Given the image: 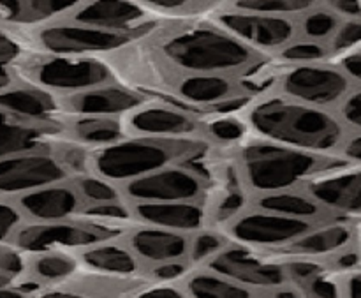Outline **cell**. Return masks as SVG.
I'll list each match as a JSON object with an SVG mask.
<instances>
[{"label": "cell", "mask_w": 361, "mask_h": 298, "mask_svg": "<svg viewBox=\"0 0 361 298\" xmlns=\"http://www.w3.org/2000/svg\"><path fill=\"white\" fill-rule=\"evenodd\" d=\"M242 119L252 138L319 155L338 157L351 133L337 112L314 108L277 94L252 99L242 112Z\"/></svg>", "instance_id": "cell-1"}, {"label": "cell", "mask_w": 361, "mask_h": 298, "mask_svg": "<svg viewBox=\"0 0 361 298\" xmlns=\"http://www.w3.org/2000/svg\"><path fill=\"white\" fill-rule=\"evenodd\" d=\"M229 148L236 180L250 200L257 194L296 189L317 173L349 165L337 155L312 154L252 136Z\"/></svg>", "instance_id": "cell-2"}, {"label": "cell", "mask_w": 361, "mask_h": 298, "mask_svg": "<svg viewBox=\"0 0 361 298\" xmlns=\"http://www.w3.org/2000/svg\"><path fill=\"white\" fill-rule=\"evenodd\" d=\"M161 55L166 64L183 74H233L242 76L252 71L263 53L249 48L210 23L185 25L162 35Z\"/></svg>", "instance_id": "cell-3"}, {"label": "cell", "mask_w": 361, "mask_h": 298, "mask_svg": "<svg viewBox=\"0 0 361 298\" xmlns=\"http://www.w3.org/2000/svg\"><path fill=\"white\" fill-rule=\"evenodd\" d=\"M208 148L204 138L127 136L90 150V173L122 186L176 162H185Z\"/></svg>", "instance_id": "cell-4"}, {"label": "cell", "mask_w": 361, "mask_h": 298, "mask_svg": "<svg viewBox=\"0 0 361 298\" xmlns=\"http://www.w3.org/2000/svg\"><path fill=\"white\" fill-rule=\"evenodd\" d=\"M20 81L44 88L59 97H67L116 80L111 67L97 56L46 55L30 52L20 67Z\"/></svg>", "instance_id": "cell-5"}, {"label": "cell", "mask_w": 361, "mask_h": 298, "mask_svg": "<svg viewBox=\"0 0 361 298\" xmlns=\"http://www.w3.org/2000/svg\"><path fill=\"white\" fill-rule=\"evenodd\" d=\"M355 87L337 62H316L286 67L275 80L271 94L337 112Z\"/></svg>", "instance_id": "cell-6"}, {"label": "cell", "mask_w": 361, "mask_h": 298, "mask_svg": "<svg viewBox=\"0 0 361 298\" xmlns=\"http://www.w3.org/2000/svg\"><path fill=\"white\" fill-rule=\"evenodd\" d=\"M134 37L136 34L102 30L67 18L48 21L28 30L32 49L46 55L95 56L97 53L116 52L130 44Z\"/></svg>", "instance_id": "cell-7"}, {"label": "cell", "mask_w": 361, "mask_h": 298, "mask_svg": "<svg viewBox=\"0 0 361 298\" xmlns=\"http://www.w3.org/2000/svg\"><path fill=\"white\" fill-rule=\"evenodd\" d=\"M123 230L97 225V222L85 221V219L80 217L53 222L25 221L14 232L9 244L25 254L42 253V251L51 249L76 253L83 247L94 246V244L102 242V240L122 235Z\"/></svg>", "instance_id": "cell-8"}, {"label": "cell", "mask_w": 361, "mask_h": 298, "mask_svg": "<svg viewBox=\"0 0 361 298\" xmlns=\"http://www.w3.org/2000/svg\"><path fill=\"white\" fill-rule=\"evenodd\" d=\"M203 267L252 290L256 297H267L271 290L291 282L284 258L236 242L229 244Z\"/></svg>", "instance_id": "cell-9"}, {"label": "cell", "mask_w": 361, "mask_h": 298, "mask_svg": "<svg viewBox=\"0 0 361 298\" xmlns=\"http://www.w3.org/2000/svg\"><path fill=\"white\" fill-rule=\"evenodd\" d=\"M317 225L323 222L288 217L250 205L219 230H222L231 242L281 253L284 247L309 233Z\"/></svg>", "instance_id": "cell-10"}, {"label": "cell", "mask_w": 361, "mask_h": 298, "mask_svg": "<svg viewBox=\"0 0 361 298\" xmlns=\"http://www.w3.org/2000/svg\"><path fill=\"white\" fill-rule=\"evenodd\" d=\"M221 7L222 9H215L212 14V23L263 55L279 53L298 39L296 18L245 13L229 9L224 4H221Z\"/></svg>", "instance_id": "cell-11"}, {"label": "cell", "mask_w": 361, "mask_h": 298, "mask_svg": "<svg viewBox=\"0 0 361 298\" xmlns=\"http://www.w3.org/2000/svg\"><path fill=\"white\" fill-rule=\"evenodd\" d=\"M127 201H204L208 179L185 162H176L154 173L122 184Z\"/></svg>", "instance_id": "cell-12"}, {"label": "cell", "mask_w": 361, "mask_h": 298, "mask_svg": "<svg viewBox=\"0 0 361 298\" xmlns=\"http://www.w3.org/2000/svg\"><path fill=\"white\" fill-rule=\"evenodd\" d=\"M53 147L20 152L0 159V196L18 198L49 184L73 179Z\"/></svg>", "instance_id": "cell-13"}, {"label": "cell", "mask_w": 361, "mask_h": 298, "mask_svg": "<svg viewBox=\"0 0 361 298\" xmlns=\"http://www.w3.org/2000/svg\"><path fill=\"white\" fill-rule=\"evenodd\" d=\"M127 136L204 138V120L192 112L164 101L150 99L122 117Z\"/></svg>", "instance_id": "cell-14"}, {"label": "cell", "mask_w": 361, "mask_h": 298, "mask_svg": "<svg viewBox=\"0 0 361 298\" xmlns=\"http://www.w3.org/2000/svg\"><path fill=\"white\" fill-rule=\"evenodd\" d=\"M300 187L337 217L361 221V166L342 165L326 169Z\"/></svg>", "instance_id": "cell-15"}, {"label": "cell", "mask_w": 361, "mask_h": 298, "mask_svg": "<svg viewBox=\"0 0 361 298\" xmlns=\"http://www.w3.org/2000/svg\"><path fill=\"white\" fill-rule=\"evenodd\" d=\"M120 240L137 258L143 272L169 261H189V233L134 222L123 230Z\"/></svg>", "instance_id": "cell-16"}, {"label": "cell", "mask_w": 361, "mask_h": 298, "mask_svg": "<svg viewBox=\"0 0 361 298\" xmlns=\"http://www.w3.org/2000/svg\"><path fill=\"white\" fill-rule=\"evenodd\" d=\"M60 99L69 117H123L150 101L148 95L116 81Z\"/></svg>", "instance_id": "cell-17"}, {"label": "cell", "mask_w": 361, "mask_h": 298, "mask_svg": "<svg viewBox=\"0 0 361 298\" xmlns=\"http://www.w3.org/2000/svg\"><path fill=\"white\" fill-rule=\"evenodd\" d=\"M23 212L27 221L35 222H53L67 221L80 215L83 210L85 201L80 191L73 184V180L49 184V186L35 189L32 193L21 194L13 198Z\"/></svg>", "instance_id": "cell-18"}, {"label": "cell", "mask_w": 361, "mask_h": 298, "mask_svg": "<svg viewBox=\"0 0 361 298\" xmlns=\"http://www.w3.org/2000/svg\"><path fill=\"white\" fill-rule=\"evenodd\" d=\"M0 108L30 122L66 129L67 115L62 99L27 81H18L11 88L0 92Z\"/></svg>", "instance_id": "cell-19"}, {"label": "cell", "mask_w": 361, "mask_h": 298, "mask_svg": "<svg viewBox=\"0 0 361 298\" xmlns=\"http://www.w3.org/2000/svg\"><path fill=\"white\" fill-rule=\"evenodd\" d=\"M130 203V201H129ZM134 222L192 233L210 228L204 201H133Z\"/></svg>", "instance_id": "cell-20"}, {"label": "cell", "mask_w": 361, "mask_h": 298, "mask_svg": "<svg viewBox=\"0 0 361 298\" xmlns=\"http://www.w3.org/2000/svg\"><path fill=\"white\" fill-rule=\"evenodd\" d=\"M66 18L102 30L137 34L150 23V11L141 2H78Z\"/></svg>", "instance_id": "cell-21"}, {"label": "cell", "mask_w": 361, "mask_h": 298, "mask_svg": "<svg viewBox=\"0 0 361 298\" xmlns=\"http://www.w3.org/2000/svg\"><path fill=\"white\" fill-rule=\"evenodd\" d=\"M173 94L185 105L200 108H217L236 99L250 97L240 78L233 74H182L173 87Z\"/></svg>", "instance_id": "cell-22"}, {"label": "cell", "mask_w": 361, "mask_h": 298, "mask_svg": "<svg viewBox=\"0 0 361 298\" xmlns=\"http://www.w3.org/2000/svg\"><path fill=\"white\" fill-rule=\"evenodd\" d=\"M360 222L353 219H335L310 230L281 251L286 256H307L326 260L331 254L360 240Z\"/></svg>", "instance_id": "cell-23"}, {"label": "cell", "mask_w": 361, "mask_h": 298, "mask_svg": "<svg viewBox=\"0 0 361 298\" xmlns=\"http://www.w3.org/2000/svg\"><path fill=\"white\" fill-rule=\"evenodd\" d=\"M62 138V129L30 122L0 108V159L20 152L53 147Z\"/></svg>", "instance_id": "cell-24"}, {"label": "cell", "mask_w": 361, "mask_h": 298, "mask_svg": "<svg viewBox=\"0 0 361 298\" xmlns=\"http://www.w3.org/2000/svg\"><path fill=\"white\" fill-rule=\"evenodd\" d=\"M80 265L88 272L113 275V278H143V267L129 247L118 237L102 240L94 246L76 251Z\"/></svg>", "instance_id": "cell-25"}, {"label": "cell", "mask_w": 361, "mask_h": 298, "mask_svg": "<svg viewBox=\"0 0 361 298\" xmlns=\"http://www.w3.org/2000/svg\"><path fill=\"white\" fill-rule=\"evenodd\" d=\"M250 205L263 210L275 212V214L288 215L295 219H305L314 222H328L341 219L331 214L330 210L317 203L310 194H307L302 187L288 191H279V193L257 194L250 200Z\"/></svg>", "instance_id": "cell-26"}, {"label": "cell", "mask_w": 361, "mask_h": 298, "mask_svg": "<svg viewBox=\"0 0 361 298\" xmlns=\"http://www.w3.org/2000/svg\"><path fill=\"white\" fill-rule=\"evenodd\" d=\"M127 138L122 117H69L66 119L63 140L87 148H101Z\"/></svg>", "instance_id": "cell-27"}, {"label": "cell", "mask_w": 361, "mask_h": 298, "mask_svg": "<svg viewBox=\"0 0 361 298\" xmlns=\"http://www.w3.org/2000/svg\"><path fill=\"white\" fill-rule=\"evenodd\" d=\"M80 267L76 253L62 249L42 251V253L28 254L27 278L39 282L42 288H51L71 281L78 274Z\"/></svg>", "instance_id": "cell-28"}, {"label": "cell", "mask_w": 361, "mask_h": 298, "mask_svg": "<svg viewBox=\"0 0 361 298\" xmlns=\"http://www.w3.org/2000/svg\"><path fill=\"white\" fill-rule=\"evenodd\" d=\"M185 297L197 298H250L256 297L252 290L231 281L208 267H192L180 281Z\"/></svg>", "instance_id": "cell-29"}, {"label": "cell", "mask_w": 361, "mask_h": 298, "mask_svg": "<svg viewBox=\"0 0 361 298\" xmlns=\"http://www.w3.org/2000/svg\"><path fill=\"white\" fill-rule=\"evenodd\" d=\"M28 48L20 32L4 25L0 28V92L20 81V67L28 56Z\"/></svg>", "instance_id": "cell-30"}, {"label": "cell", "mask_w": 361, "mask_h": 298, "mask_svg": "<svg viewBox=\"0 0 361 298\" xmlns=\"http://www.w3.org/2000/svg\"><path fill=\"white\" fill-rule=\"evenodd\" d=\"M342 21H344L342 18H338L334 11L328 9L326 4L317 2L312 9L296 18L298 37L328 44V41L334 37Z\"/></svg>", "instance_id": "cell-31"}, {"label": "cell", "mask_w": 361, "mask_h": 298, "mask_svg": "<svg viewBox=\"0 0 361 298\" xmlns=\"http://www.w3.org/2000/svg\"><path fill=\"white\" fill-rule=\"evenodd\" d=\"M78 217L85 219V221L97 222V225L122 230L134 225L130 203L126 198H120V200L113 201H102V203H87Z\"/></svg>", "instance_id": "cell-32"}, {"label": "cell", "mask_w": 361, "mask_h": 298, "mask_svg": "<svg viewBox=\"0 0 361 298\" xmlns=\"http://www.w3.org/2000/svg\"><path fill=\"white\" fill-rule=\"evenodd\" d=\"M316 4L317 2H309V0H236V2H226L224 6L235 11H245V13L298 18L312 9Z\"/></svg>", "instance_id": "cell-33"}, {"label": "cell", "mask_w": 361, "mask_h": 298, "mask_svg": "<svg viewBox=\"0 0 361 298\" xmlns=\"http://www.w3.org/2000/svg\"><path fill=\"white\" fill-rule=\"evenodd\" d=\"M204 136L208 141H215L224 147H235L250 136L242 117L217 113L212 119L204 120Z\"/></svg>", "instance_id": "cell-34"}, {"label": "cell", "mask_w": 361, "mask_h": 298, "mask_svg": "<svg viewBox=\"0 0 361 298\" xmlns=\"http://www.w3.org/2000/svg\"><path fill=\"white\" fill-rule=\"evenodd\" d=\"M231 244V239L219 228H203L190 235L189 263L192 267H203L222 249Z\"/></svg>", "instance_id": "cell-35"}, {"label": "cell", "mask_w": 361, "mask_h": 298, "mask_svg": "<svg viewBox=\"0 0 361 298\" xmlns=\"http://www.w3.org/2000/svg\"><path fill=\"white\" fill-rule=\"evenodd\" d=\"M277 56L288 66H303V64L324 62L326 59H330V52H328V44L324 42L298 37L289 42L286 48H282Z\"/></svg>", "instance_id": "cell-36"}, {"label": "cell", "mask_w": 361, "mask_h": 298, "mask_svg": "<svg viewBox=\"0 0 361 298\" xmlns=\"http://www.w3.org/2000/svg\"><path fill=\"white\" fill-rule=\"evenodd\" d=\"M73 184L76 189L80 191L81 198H83L85 205L87 203H102V201H113L120 200L122 193L116 184L109 182V180L101 179V177L94 175V173H83V175L73 177Z\"/></svg>", "instance_id": "cell-37"}, {"label": "cell", "mask_w": 361, "mask_h": 298, "mask_svg": "<svg viewBox=\"0 0 361 298\" xmlns=\"http://www.w3.org/2000/svg\"><path fill=\"white\" fill-rule=\"evenodd\" d=\"M361 46V20H344L328 41L330 59H338Z\"/></svg>", "instance_id": "cell-38"}, {"label": "cell", "mask_w": 361, "mask_h": 298, "mask_svg": "<svg viewBox=\"0 0 361 298\" xmlns=\"http://www.w3.org/2000/svg\"><path fill=\"white\" fill-rule=\"evenodd\" d=\"M27 221L13 198L0 196V244H9L14 232Z\"/></svg>", "instance_id": "cell-39"}, {"label": "cell", "mask_w": 361, "mask_h": 298, "mask_svg": "<svg viewBox=\"0 0 361 298\" xmlns=\"http://www.w3.org/2000/svg\"><path fill=\"white\" fill-rule=\"evenodd\" d=\"M141 6L147 11H154V13L161 14H173V16H182V14H196L203 13V11L212 9V7L219 6V4L212 2H189V0H154V2H141Z\"/></svg>", "instance_id": "cell-40"}, {"label": "cell", "mask_w": 361, "mask_h": 298, "mask_svg": "<svg viewBox=\"0 0 361 298\" xmlns=\"http://www.w3.org/2000/svg\"><path fill=\"white\" fill-rule=\"evenodd\" d=\"M28 254L21 253L11 244H0V274L21 281L27 278Z\"/></svg>", "instance_id": "cell-41"}, {"label": "cell", "mask_w": 361, "mask_h": 298, "mask_svg": "<svg viewBox=\"0 0 361 298\" xmlns=\"http://www.w3.org/2000/svg\"><path fill=\"white\" fill-rule=\"evenodd\" d=\"M192 265L189 261H169V263L155 265L143 272V279L150 282H180L190 272Z\"/></svg>", "instance_id": "cell-42"}, {"label": "cell", "mask_w": 361, "mask_h": 298, "mask_svg": "<svg viewBox=\"0 0 361 298\" xmlns=\"http://www.w3.org/2000/svg\"><path fill=\"white\" fill-rule=\"evenodd\" d=\"M337 115L341 117L349 131L361 133V87L353 88L351 94L337 108Z\"/></svg>", "instance_id": "cell-43"}, {"label": "cell", "mask_w": 361, "mask_h": 298, "mask_svg": "<svg viewBox=\"0 0 361 298\" xmlns=\"http://www.w3.org/2000/svg\"><path fill=\"white\" fill-rule=\"evenodd\" d=\"M134 295L140 298H183L185 297V292L182 290L180 282L147 281Z\"/></svg>", "instance_id": "cell-44"}, {"label": "cell", "mask_w": 361, "mask_h": 298, "mask_svg": "<svg viewBox=\"0 0 361 298\" xmlns=\"http://www.w3.org/2000/svg\"><path fill=\"white\" fill-rule=\"evenodd\" d=\"M335 62H337L338 66L342 67V71L351 78V81L356 87H361V46L353 49V52L345 53V55L338 56Z\"/></svg>", "instance_id": "cell-45"}, {"label": "cell", "mask_w": 361, "mask_h": 298, "mask_svg": "<svg viewBox=\"0 0 361 298\" xmlns=\"http://www.w3.org/2000/svg\"><path fill=\"white\" fill-rule=\"evenodd\" d=\"M337 279L338 288H341V297L361 298V267L355 268V270L337 274Z\"/></svg>", "instance_id": "cell-46"}, {"label": "cell", "mask_w": 361, "mask_h": 298, "mask_svg": "<svg viewBox=\"0 0 361 298\" xmlns=\"http://www.w3.org/2000/svg\"><path fill=\"white\" fill-rule=\"evenodd\" d=\"M338 157L345 159L349 165L361 166V133L360 131H351L348 140L342 145Z\"/></svg>", "instance_id": "cell-47"}, {"label": "cell", "mask_w": 361, "mask_h": 298, "mask_svg": "<svg viewBox=\"0 0 361 298\" xmlns=\"http://www.w3.org/2000/svg\"><path fill=\"white\" fill-rule=\"evenodd\" d=\"M328 9L334 11L342 20H361V2L337 0V2H324Z\"/></svg>", "instance_id": "cell-48"}, {"label": "cell", "mask_w": 361, "mask_h": 298, "mask_svg": "<svg viewBox=\"0 0 361 298\" xmlns=\"http://www.w3.org/2000/svg\"><path fill=\"white\" fill-rule=\"evenodd\" d=\"M360 246H361V222H360Z\"/></svg>", "instance_id": "cell-49"}, {"label": "cell", "mask_w": 361, "mask_h": 298, "mask_svg": "<svg viewBox=\"0 0 361 298\" xmlns=\"http://www.w3.org/2000/svg\"><path fill=\"white\" fill-rule=\"evenodd\" d=\"M2 27H4V25H2V23H0V28H2Z\"/></svg>", "instance_id": "cell-50"}]
</instances>
